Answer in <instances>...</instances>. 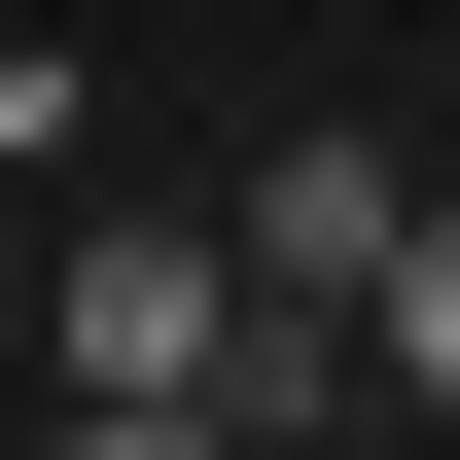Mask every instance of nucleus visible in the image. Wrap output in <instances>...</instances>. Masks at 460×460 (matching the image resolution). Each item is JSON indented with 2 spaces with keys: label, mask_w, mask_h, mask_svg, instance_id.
Listing matches in <instances>:
<instances>
[{
  "label": "nucleus",
  "mask_w": 460,
  "mask_h": 460,
  "mask_svg": "<svg viewBox=\"0 0 460 460\" xmlns=\"http://www.w3.org/2000/svg\"><path fill=\"white\" fill-rule=\"evenodd\" d=\"M36 390L107 425V460H177V425H248V390H354V354H319V319L248 354V248H213V213H107V248H71V319H36Z\"/></svg>",
  "instance_id": "nucleus-1"
},
{
  "label": "nucleus",
  "mask_w": 460,
  "mask_h": 460,
  "mask_svg": "<svg viewBox=\"0 0 460 460\" xmlns=\"http://www.w3.org/2000/svg\"><path fill=\"white\" fill-rule=\"evenodd\" d=\"M354 390H425V425H460V177H425V248H390V319H354Z\"/></svg>",
  "instance_id": "nucleus-3"
},
{
  "label": "nucleus",
  "mask_w": 460,
  "mask_h": 460,
  "mask_svg": "<svg viewBox=\"0 0 460 460\" xmlns=\"http://www.w3.org/2000/svg\"><path fill=\"white\" fill-rule=\"evenodd\" d=\"M213 248H248V319H390V248H425V142H284Z\"/></svg>",
  "instance_id": "nucleus-2"
}]
</instances>
